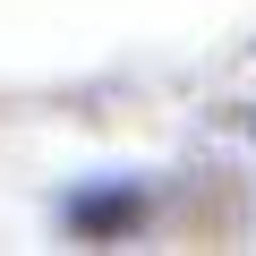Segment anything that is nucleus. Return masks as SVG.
<instances>
[{"mask_svg":"<svg viewBox=\"0 0 256 256\" xmlns=\"http://www.w3.org/2000/svg\"><path fill=\"white\" fill-rule=\"evenodd\" d=\"M68 214H77V230H120V222L146 214V196H137V188H94V196H77Z\"/></svg>","mask_w":256,"mask_h":256,"instance_id":"obj_1","label":"nucleus"}]
</instances>
